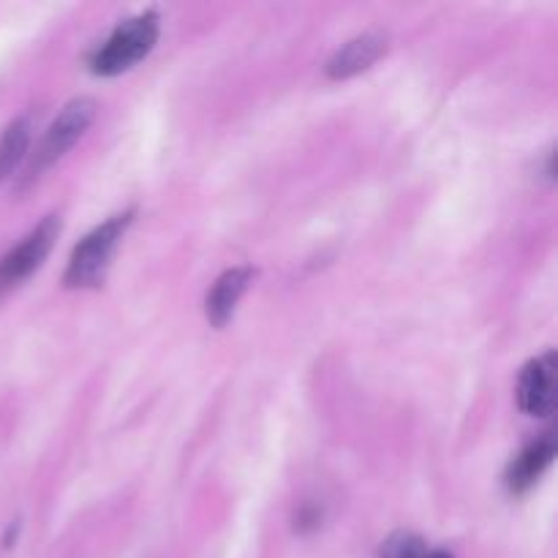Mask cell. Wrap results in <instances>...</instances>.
<instances>
[{
	"instance_id": "cell-1",
	"label": "cell",
	"mask_w": 558,
	"mask_h": 558,
	"mask_svg": "<svg viewBox=\"0 0 558 558\" xmlns=\"http://www.w3.org/2000/svg\"><path fill=\"white\" fill-rule=\"evenodd\" d=\"M134 221V210H125L112 216L109 221L98 223L90 234L80 240L74 251H71L69 267H65V287L69 289H87L98 287L104 281L112 262L114 251H118L120 240H123L125 229Z\"/></svg>"
},
{
	"instance_id": "cell-2",
	"label": "cell",
	"mask_w": 558,
	"mask_h": 558,
	"mask_svg": "<svg viewBox=\"0 0 558 558\" xmlns=\"http://www.w3.org/2000/svg\"><path fill=\"white\" fill-rule=\"evenodd\" d=\"M158 41V14L145 11L131 20L120 22L107 41L93 52L90 71L98 76H118L123 71L134 69L140 60L153 52Z\"/></svg>"
},
{
	"instance_id": "cell-3",
	"label": "cell",
	"mask_w": 558,
	"mask_h": 558,
	"mask_svg": "<svg viewBox=\"0 0 558 558\" xmlns=\"http://www.w3.org/2000/svg\"><path fill=\"white\" fill-rule=\"evenodd\" d=\"M98 112V104L93 98H74L71 104H65L63 112L54 118V123L49 125L47 134H44L41 145L33 153L31 163H27L25 174H22V189L31 183H36L44 172H47L52 163H58L76 142L82 140L87 129H90L93 118Z\"/></svg>"
},
{
	"instance_id": "cell-4",
	"label": "cell",
	"mask_w": 558,
	"mask_h": 558,
	"mask_svg": "<svg viewBox=\"0 0 558 558\" xmlns=\"http://www.w3.org/2000/svg\"><path fill=\"white\" fill-rule=\"evenodd\" d=\"M58 234L60 218L47 216L25 240H20V243L0 259V294L20 287L25 278H31L33 272L44 265V259H47L49 251H52Z\"/></svg>"
},
{
	"instance_id": "cell-5",
	"label": "cell",
	"mask_w": 558,
	"mask_h": 558,
	"mask_svg": "<svg viewBox=\"0 0 558 558\" xmlns=\"http://www.w3.org/2000/svg\"><path fill=\"white\" fill-rule=\"evenodd\" d=\"M556 352H545L543 357H534L523 365L521 379H518V407L529 417H548L556 409Z\"/></svg>"
},
{
	"instance_id": "cell-6",
	"label": "cell",
	"mask_w": 558,
	"mask_h": 558,
	"mask_svg": "<svg viewBox=\"0 0 558 558\" xmlns=\"http://www.w3.org/2000/svg\"><path fill=\"white\" fill-rule=\"evenodd\" d=\"M385 52L387 36H381V33H363V36H354L352 41L343 44V47L327 60V76H330V80H349V76L371 69Z\"/></svg>"
},
{
	"instance_id": "cell-7",
	"label": "cell",
	"mask_w": 558,
	"mask_h": 558,
	"mask_svg": "<svg viewBox=\"0 0 558 558\" xmlns=\"http://www.w3.org/2000/svg\"><path fill=\"white\" fill-rule=\"evenodd\" d=\"M554 434H545L539 436L537 441H532V445L510 463V469H507V488H510V494H526V490H532L534 485L539 483V477L545 474V469L554 463Z\"/></svg>"
},
{
	"instance_id": "cell-8",
	"label": "cell",
	"mask_w": 558,
	"mask_h": 558,
	"mask_svg": "<svg viewBox=\"0 0 558 558\" xmlns=\"http://www.w3.org/2000/svg\"><path fill=\"white\" fill-rule=\"evenodd\" d=\"M254 276L256 270H251V267H232V270H227L213 283L210 294L205 300V314L213 327H227V322L232 319L234 308H238L240 298L251 287Z\"/></svg>"
},
{
	"instance_id": "cell-9",
	"label": "cell",
	"mask_w": 558,
	"mask_h": 558,
	"mask_svg": "<svg viewBox=\"0 0 558 558\" xmlns=\"http://www.w3.org/2000/svg\"><path fill=\"white\" fill-rule=\"evenodd\" d=\"M31 136H33V123L31 118H20L3 131L0 136V183L5 178L16 172L22 161L27 156V147H31Z\"/></svg>"
},
{
	"instance_id": "cell-10",
	"label": "cell",
	"mask_w": 558,
	"mask_h": 558,
	"mask_svg": "<svg viewBox=\"0 0 558 558\" xmlns=\"http://www.w3.org/2000/svg\"><path fill=\"white\" fill-rule=\"evenodd\" d=\"M379 558H452V554L428 548V543L412 532H396L381 543Z\"/></svg>"
}]
</instances>
